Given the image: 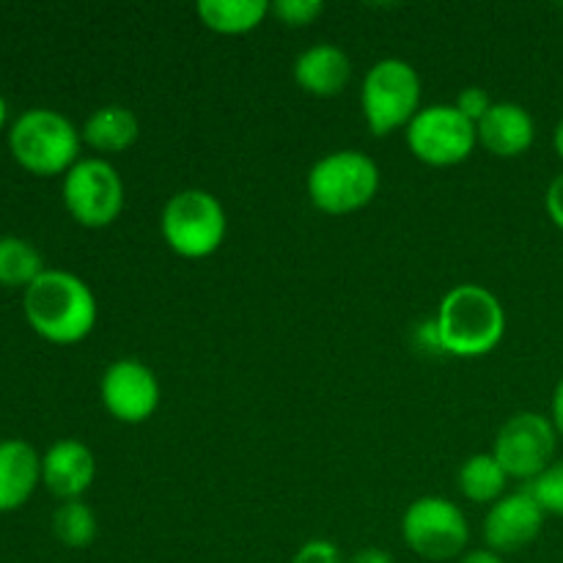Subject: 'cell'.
I'll return each mask as SVG.
<instances>
[{
    "label": "cell",
    "instance_id": "obj_26",
    "mask_svg": "<svg viewBox=\"0 0 563 563\" xmlns=\"http://www.w3.org/2000/svg\"><path fill=\"white\" fill-rule=\"evenodd\" d=\"M544 207H548L550 220L563 231V174L550 181L548 192H544Z\"/></svg>",
    "mask_w": 563,
    "mask_h": 563
},
{
    "label": "cell",
    "instance_id": "obj_27",
    "mask_svg": "<svg viewBox=\"0 0 563 563\" xmlns=\"http://www.w3.org/2000/svg\"><path fill=\"white\" fill-rule=\"evenodd\" d=\"M350 563H396L394 555L385 553L383 548H363L352 555Z\"/></svg>",
    "mask_w": 563,
    "mask_h": 563
},
{
    "label": "cell",
    "instance_id": "obj_10",
    "mask_svg": "<svg viewBox=\"0 0 563 563\" xmlns=\"http://www.w3.org/2000/svg\"><path fill=\"white\" fill-rule=\"evenodd\" d=\"M559 432L542 412H517L495 434L493 456L504 473L517 482H537L553 465Z\"/></svg>",
    "mask_w": 563,
    "mask_h": 563
},
{
    "label": "cell",
    "instance_id": "obj_22",
    "mask_svg": "<svg viewBox=\"0 0 563 563\" xmlns=\"http://www.w3.org/2000/svg\"><path fill=\"white\" fill-rule=\"evenodd\" d=\"M528 493L537 498L542 506L544 515L563 517V460L553 462L537 482L528 484Z\"/></svg>",
    "mask_w": 563,
    "mask_h": 563
},
{
    "label": "cell",
    "instance_id": "obj_6",
    "mask_svg": "<svg viewBox=\"0 0 563 563\" xmlns=\"http://www.w3.org/2000/svg\"><path fill=\"white\" fill-rule=\"evenodd\" d=\"M361 110L377 137L407 130L421 113V77L405 58H383L366 71L361 86Z\"/></svg>",
    "mask_w": 563,
    "mask_h": 563
},
{
    "label": "cell",
    "instance_id": "obj_14",
    "mask_svg": "<svg viewBox=\"0 0 563 563\" xmlns=\"http://www.w3.org/2000/svg\"><path fill=\"white\" fill-rule=\"evenodd\" d=\"M478 143L495 157H520L537 141V121L520 102H495L476 124Z\"/></svg>",
    "mask_w": 563,
    "mask_h": 563
},
{
    "label": "cell",
    "instance_id": "obj_12",
    "mask_svg": "<svg viewBox=\"0 0 563 563\" xmlns=\"http://www.w3.org/2000/svg\"><path fill=\"white\" fill-rule=\"evenodd\" d=\"M544 509L537 504L528 489L509 493L489 506L484 517V542L487 550L498 555L520 553L528 544L537 542V537L544 528Z\"/></svg>",
    "mask_w": 563,
    "mask_h": 563
},
{
    "label": "cell",
    "instance_id": "obj_18",
    "mask_svg": "<svg viewBox=\"0 0 563 563\" xmlns=\"http://www.w3.org/2000/svg\"><path fill=\"white\" fill-rule=\"evenodd\" d=\"M196 14L209 31L220 36H242L251 33L267 20V0H201L196 5Z\"/></svg>",
    "mask_w": 563,
    "mask_h": 563
},
{
    "label": "cell",
    "instance_id": "obj_15",
    "mask_svg": "<svg viewBox=\"0 0 563 563\" xmlns=\"http://www.w3.org/2000/svg\"><path fill=\"white\" fill-rule=\"evenodd\" d=\"M42 484V456L25 440H0V515L22 509Z\"/></svg>",
    "mask_w": 563,
    "mask_h": 563
},
{
    "label": "cell",
    "instance_id": "obj_13",
    "mask_svg": "<svg viewBox=\"0 0 563 563\" xmlns=\"http://www.w3.org/2000/svg\"><path fill=\"white\" fill-rule=\"evenodd\" d=\"M97 478V460L80 440H58L42 456V484L64 500H82Z\"/></svg>",
    "mask_w": 563,
    "mask_h": 563
},
{
    "label": "cell",
    "instance_id": "obj_31",
    "mask_svg": "<svg viewBox=\"0 0 563 563\" xmlns=\"http://www.w3.org/2000/svg\"><path fill=\"white\" fill-rule=\"evenodd\" d=\"M5 121H9V104H5V97L0 93V132H3Z\"/></svg>",
    "mask_w": 563,
    "mask_h": 563
},
{
    "label": "cell",
    "instance_id": "obj_29",
    "mask_svg": "<svg viewBox=\"0 0 563 563\" xmlns=\"http://www.w3.org/2000/svg\"><path fill=\"white\" fill-rule=\"evenodd\" d=\"M550 421H553L555 432L563 438V377L561 383L555 385V394H553V416H550Z\"/></svg>",
    "mask_w": 563,
    "mask_h": 563
},
{
    "label": "cell",
    "instance_id": "obj_21",
    "mask_svg": "<svg viewBox=\"0 0 563 563\" xmlns=\"http://www.w3.org/2000/svg\"><path fill=\"white\" fill-rule=\"evenodd\" d=\"M99 531L97 515L86 500H64L53 515V533L64 548L82 550L93 544Z\"/></svg>",
    "mask_w": 563,
    "mask_h": 563
},
{
    "label": "cell",
    "instance_id": "obj_23",
    "mask_svg": "<svg viewBox=\"0 0 563 563\" xmlns=\"http://www.w3.org/2000/svg\"><path fill=\"white\" fill-rule=\"evenodd\" d=\"M322 11L324 3H319V0H278V3L269 5V14H275L289 27L311 25L322 16Z\"/></svg>",
    "mask_w": 563,
    "mask_h": 563
},
{
    "label": "cell",
    "instance_id": "obj_9",
    "mask_svg": "<svg viewBox=\"0 0 563 563\" xmlns=\"http://www.w3.org/2000/svg\"><path fill=\"white\" fill-rule=\"evenodd\" d=\"M412 157L434 168L465 163L478 146V132L454 104H429L405 130Z\"/></svg>",
    "mask_w": 563,
    "mask_h": 563
},
{
    "label": "cell",
    "instance_id": "obj_24",
    "mask_svg": "<svg viewBox=\"0 0 563 563\" xmlns=\"http://www.w3.org/2000/svg\"><path fill=\"white\" fill-rule=\"evenodd\" d=\"M493 104H495V99L489 97V93L484 91V88L467 86L465 91H462L460 97H456L454 108L460 110V113L465 115L467 121H473V124H478V121H482L484 115L489 113V108H493Z\"/></svg>",
    "mask_w": 563,
    "mask_h": 563
},
{
    "label": "cell",
    "instance_id": "obj_5",
    "mask_svg": "<svg viewBox=\"0 0 563 563\" xmlns=\"http://www.w3.org/2000/svg\"><path fill=\"white\" fill-rule=\"evenodd\" d=\"M308 198L324 214H352L368 207L379 190V168L357 148L324 154L308 170Z\"/></svg>",
    "mask_w": 563,
    "mask_h": 563
},
{
    "label": "cell",
    "instance_id": "obj_7",
    "mask_svg": "<svg viewBox=\"0 0 563 563\" xmlns=\"http://www.w3.org/2000/svg\"><path fill=\"white\" fill-rule=\"evenodd\" d=\"M401 537L416 555L427 561L462 559L471 542L467 517L454 500L427 495L407 506L401 517Z\"/></svg>",
    "mask_w": 563,
    "mask_h": 563
},
{
    "label": "cell",
    "instance_id": "obj_16",
    "mask_svg": "<svg viewBox=\"0 0 563 563\" xmlns=\"http://www.w3.org/2000/svg\"><path fill=\"white\" fill-rule=\"evenodd\" d=\"M352 77V60L335 44H313L295 60V82L319 99L339 97Z\"/></svg>",
    "mask_w": 563,
    "mask_h": 563
},
{
    "label": "cell",
    "instance_id": "obj_17",
    "mask_svg": "<svg viewBox=\"0 0 563 563\" xmlns=\"http://www.w3.org/2000/svg\"><path fill=\"white\" fill-rule=\"evenodd\" d=\"M82 143L99 154H121L135 146L141 135L137 115L124 104H104L86 119L80 130Z\"/></svg>",
    "mask_w": 563,
    "mask_h": 563
},
{
    "label": "cell",
    "instance_id": "obj_11",
    "mask_svg": "<svg viewBox=\"0 0 563 563\" xmlns=\"http://www.w3.org/2000/svg\"><path fill=\"white\" fill-rule=\"evenodd\" d=\"M99 396L102 405L115 421L143 423L157 412L159 407V383L157 374L141 361H115L104 368L99 379Z\"/></svg>",
    "mask_w": 563,
    "mask_h": 563
},
{
    "label": "cell",
    "instance_id": "obj_25",
    "mask_svg": "<svg viewBox=\"0 0 563 563\" xmlns=\"http://www.w3.org/2000/svg\"><path fill=\"white\" fill-rule=\"evenodd\" d=\"M291 563H350L341 555V550L335 548L328 539H311V542L302 544L295 553Z\"/></svg>",
    "mask_w": 563,
    "mask_h": 563
},
{
    "label": "cell",
    "instance_id": "obj_2",
    "mask_svg": "<svg viewBox=\"0 0 563 563\" xmlns=\"http://www.w3.org/2000/svg\"><path fill=\"white\" fill-rule=\"evenodd\" d=\"M432 322L440 350L454 357H482L504 341L506 308L487 286L460 284L440 300Z\"/></svg>",
    "mask_w": 563,
    "mask_h": 563
},
{
    "label": "cell",
    "instance_id": "obj_20",
    "mask_svg": "<svg viewBox=\"0 0 563 563\" xmlns=\"http://www.w3.org/2000/svg\"><path fill=\"white\" fill-rule=\"evenodd\" d=\"M44 269V258L33 242L11 234L0 236V286L25 291Z\"/></svg>",
    "mask_w": 563,
    "mask_h": 563
},
{
    "label": "cell",
    "instance_id": "obj_1",
    "mask_svg": "<svg viewBox=\"0 0 563 563\" xmlns=\"http://www.w3.org/2000/svg\"><path fill=\"white\" fill-rule=\"evenodd\" d=\"M22 311L33 333L60 346L88 339L99 317L91 286L66 269H44L22 291Z\"/></svg>",
    "mask_w": 563,
    "mask_h": 563
},
{
    "label": "cell",
    "instance_id": "obj_28",
    "mask_svg": "<svg viewBox=\"0 0 563 563\" xmlns=\"http://www.w3.org/2000/svg\"><path fill=\"white\" fill-rule=\"evenodd\" d=\"M460 563H506L504 555L493 553V550H467L465 555H462Z\"/></svg>",
    "mask_w": 563,
    "mask_h": 563
},
{
    "label": "cell",
    "instance_id": "obj_30",
    "mask_svg": "<svg viewBox=\"0 0 563 563\" xmlns=\"http://www.w3.org/2000/svg\"><path fill=\"white\" fill-rule=\"evenodd\" d=\"M553 146H555V152H559V157L563 159V119L559 121V126H555V132H553Z\"/></svg>",
    "mask_w": 563,
    "mask_h": 563
},
{
    "label": "cell",
    "instance_id": "obj_3",
    "mask_svg": "<svg viewBox=\"0 0 563 563\" xmlns=\"http://www.w3.org/2000/svg\"><path fill=\"white\" fill-rule=\"evenodd\" d=\"M80 146V130L53 108L25 110L9 130L11 157L33 176H66L82 159Z\"/></svg>",
    "mask_w": 563,
    "mask_h": 563
},
{
    "label": "cell",
    "instance_id": "obj_8",
    "mask_svg": "<svg viewBox=\"0 0 563 563\" xmlns=\"http://www.w3.org/2000/svg\"><path fill=\"white\" fill-rule=\"evenodd\" d=\"M66 212L86 229H108L124 209V181L104 157H82L64 176Z\"/></svg>",
    "mask_w": 563,
    "mask_h": 563
},
{
    "label": "cell",
    "instance_id": "obj_4",
    "mask_svg": "<svg viewBox=\"0 0 563 563\" xmlns=\"http://www.w3.org/2000/svg\"><path fill=\"white\" fill-rule=\"evenodd\" d=\"M225 229V209L218 196L198 187L174 192L165 201L163 214H159V231L163 240L176 256L181 258H207L218 253L223 245Z\"/></svg>",
    "mask_w": 563,
    "mask_h": 563
},
{
    "label": "cell",
    "instance_id": "obj_19",
    "mask_svg": "<svg viewBox=\"0 0 563 563\" xmlns=\"http://www.w3.org/2000/svg\"><path fill=\"white\" fill-rule=\"evenodd\" d=\"M456 484H460V493L465 495L471 504L478 506H493L498 504L506 495L509 487V476L504 473V467L498 465V460L489 454H473L462 462L460 473H456Z\"/></svg>",
    "mask_w": 563,
    "mask_h": 563
}]
</instances>
